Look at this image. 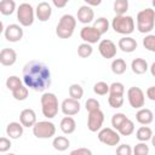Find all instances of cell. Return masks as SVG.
Listing matches in <instances>:
<instances>
[{
	"instance_id": "1",
	"label": "cell",
	"mask_w": 155,
	"mask_h": 155,
	"mask_svg": "<svg viewBox=\"0 0 155 155\" xmlns=\"http://www.w3.org/2000/svg\"><path fill=\"white\" fill-rule=\"evenodd\" d=\"M27 88L36 92H44L51 86L50 68L39 61H30L23 67V80Z\"/></svg>"
},
{
	"instance_id": "2",
	"label": "cell",
	"mask_w": 155,
	"mask_h": 155,
	"mask_svg": "<svg viewBox=\"0 0 155 155\" xmlns=\"http://www.w3.org/2000/svg\"><path fill=\"white\" fill-rule=\"evenodd\" d=\"M137 29L142 34H149L155 25V11L150 7L144 8L137 13Z\"/></svg>"
},
{
	"instance_id": "3",
	"label": "cell",
	"mask_w": 155,
	"mask_h": 155,
	"mask_svg": "<svg viewBox=\"0 0 155 155\" xmlns=\"http://www.w3.org/2000/svg\"><path fill=\"white\" fill-rule=\"evenodd\" d=\"M41 111L42 115L47 119H53L58 114L59 104H58V98L54 93L52 92H45L41 96Z\"/></svg>"
},
{
	"instance_id": "4",
	"label": "cell",
	"mask_w": 155,
	"mask_h": 155,
	"mask_svg": "<svg viewBox=\"0 0 155 155\" xmlns=\"http://www.w3.org/2000/svg\"><path fill=\"white\" fill-rule=\"evenodd\" d=\"M76 19L73 15H63L56 27V34L61 39H69L75 30Z\"/></svg>"
},
{
	"instance_id": "5",
	"label": "cell",
	"mask_w": 155,
	"mask_h": 155,
	"mask_svg": "<svg viewBox=\"0 0 155 155\" xmlns=\"http://www.w3.org/2000/svg\"><path fill=\"white\" fill-rule=\"evenodd\" d=\"M111 28L114 29L115 33L127 36L132 34L134 30V19L127 15L115 16L111 21Z\"/></svg>"
},
{
	"instance_id": "6",
	"label": "cell",
	"mask_w": 155,
	"mask_h": 155,
	"mask_svg": "<svg viewBox=\"0 0 155 155\" xmlns=\"http://www.w3.org/2000/svg\"><path fill=\"white\" fill-rule=\"evenodd\" d=\"M33 134L40 139H48L56 134V126L53 122L45 120V121H36L33 126Z\"/></svg>"
},
{
	"instance_id": "7",
	"label": "cell",
	"mask_w": 155,
	"mask_h": 155,
	"mask_svg": "<svg viewBox=\"0 0 155 155\" xmlns=\"http://www.w3.org/2000/svg\"><path fill=\"white\" fill-rule=\"evenodd\" d=\"M35 11L28 2H23L17 8V19L22 27H30L34 23Z\"/></svg>"
},
{
	"instance_id": "8",
	"label": "cell",
	"mask_w": 155,
	"mask_h": 155,
	"mask_svg": "<svg viewBox=\"0 0 155 155\" xmlns=\"http://www.w3.org/2000/svg\"><path fill=\"white\" fill-rule=\"evenodd\" d=\"M97 137L101 143L109 145V147H115L120 143V134L117 133V131H115L114 128H110V127L101 128L98 131Z\"/></svg>"
},
{
	"instance_id": "9",
	"label": "cell",
	"mask_w": 155,
	"mask_h": 155,
	"mask_svg": "<svg viewBox=\"0 0 155 155\" xmlns=\"http://www.w3.org/2000/svg\"><path fill=\"white\" fill-rule=\"evenodd\" d=\"M127 99H128L130 105L133 109H140L145 104L144 92L142 91V88H139L137 86H132L127 90Z\"/></svg>"
},
{
	"instance_id": "10",
	"label": "cell",
	"mask_w": 155,
	"mask_h": 155,
	"mask_svg": "<svg viewBox=\"0 0 155 155\" xmlns=\"http://www.w3.org/2000/svg\"><path fill=\"white\" fill-rule=\"evenodd\" d=\"M103 122H104V114H103V111L101 109L96 110V111H92V113H88V116H87V128L91 132L99 131L102 128V126H103Z\"/></svg>"
},
{
	"instance_id": "11",
	"label": "cell",
	"mask_w": 155,
	"mask_h": 155,
	"mask_svg": "<svg viewBox=\"0 0 155 155\" xmlns=\"http://www.w3.org/2000/svg\"><path fill=\"white\" fill-rule=\"evenodd\" d=\"M98 51L103 58L111 59L116 56V45L109 39H103L98 44Z\"/></svg>"
},
{
	"instance_id": "12",
	"label": "cell",
	"mask_w": 155,
	"mask_h": 155,
	"mask_svg": "<svg viewBox=\"0 0 155 155\" xmlns=\"http://www.w3.org/2000/svg\"><path fill=\"white\" fill-rule=\"evenodd\" d=\"M5 39L10 42H18L23 38V29L18 24H8L4 30Z\"/></svg>"
},
{
	"instance_id": "13",
	"label": "cell",
	"mask_w": 155,
	"mask_h": 155,
	"mask_svg": "<svg viewBox=\"0 0 155 155\" xmlns=\"http://www.w3.org/2000/svg\"><path fill=\"white\" fill-rule=\"evenodd\" d=\"M101 34L92 27V25H86L80 30V38L84 40L86 44H97L101 40Z\"/></svg>"
},
{
	"instance_id": "14",
	"label": "cell",
	"mask_w": 155,
	"mask_h": 155,
	"mask_svg": "<svg viewBox=\"0 0 155 155\" xmlns=\"http://www.w3.org/2000/svg\"><path fill=\"white\" fill-rule=\"evenodd\" d=\"M59 107H61L62 113L65 116H73V115H76L80 111L81 105H80L79 101H75V99H71V98H65Z\"/></svg>"
},
{
	"instance_id": "15",
	"label": "cell",
	"mask_w": 155,
	"mask_h": 155,
	"mask_svg": "<svg viewBox=\"0 0 155 155\" xmlns=\"http://www.w3.org/2000/svg\"><path fill=\"white\" fill-rule=\"evenodd\" d=\"M35 11V16L40 22H47L52 15V7L48 2L46 1H41L38 4Z\"/></svg>"
},
{
	"instance_id": "16",
	"label": "cell",
	"mask_w": 155,
	"mask_h": 155,
	"mask_svg": "<svg viewBox=\"0 0 155 155\" xmlns=\"http://www.w3.org/2000/svg\"><path fill=\"white\" fill-rule=\"evenodd\" d=\"M19 124L23 127H33L36 124V114L33 109H23L19 114Z\"/></svg>"
},
{
	"instance_id": "17",
	"label": "cell",
	"mask_w": 155,
	"mask_h": 155,
	"mask_svg": "<svg viewBox=\"0 0 155 155\" xmlns=\"http://www.w3.org/2000/svg\"><path fill=\"white\" fill-rule=\"evenodd\" d=\"M17 61V53L13 48L6 47L0 51V63L4 67H11Z\"/></svg>"
},
{
	"instance_id": "18",
	"label": "cell",
	"mask_w": 155,
	"mask_h": 155,
	"mask_svg": "<svg viewBox=\"0 0 155 155\" xmlns=\"http://www.w3.org/2000/svg\"><path fill=\"white\" fill-rule=\"evenodd\" d=\"M76 17H78V21H79L80 23H82V24H88V23H91V22L93 21V18H94V12H93L92 7H90V6H87V5H82V6L79 7Z\"/></svg>"
},
{
	"instance_id": "19",
	"label": "cell",
	"mask_w": 155,
	"mask_h": 155,
	"mask_svg": "<svg viewBox=\"0 0 155 155\" xmlns=\"http://www.w3.org/2000/svg\"><path fill=\"white\" fill-rule=\"evenodd\" d=\"M117 47L125 53H131V52L136 51V48L138 47V44H137L136 39H133L131 36H124L119 40Z\"/></svg>"
},
{
	"instance_id": "20",
	"label": "cell",
	"mask_w": 155,
	"mask_h": 155,
	"mask_svg": "<svg viewBox=\"0 0 155 155\" xmlns=\"http://www.w3.org/2000/svg\"><path fill=\"white\" fill-rule=\"evenodd\" d=\"M136 120L137 122H139L143 126H148L153 122L154 120V114L150 109L148 108H140L138 109V111L136 113Z\"/></svg>"
},
{
	"instance_id": "21",
	"label": "cell",
	"mask_w": 155,
	"mask_h": 155,
	"mask_svg": "<svg viewBox=\"0 0 155 155\" xmlns=\"http://www.w3.org/2000/svg\"><path fill=\"white\" fill-rule=\"evenodd\" d=\"M23 126L19 124V122H10L7 126H6V134L8 136L10 139H18L22 137L23 134Z\"/></svg>"
},
{
	"instance_id": "22",
	"label": "cell",
	"mask_w": 155,
	"mask_h": 155,
	"mask_svg": "<svg viewBox=\"0 0 155 155\" xmlns=\"http://www.w3.org/2000/svg\"><path fill=\"white\" fill-rule=\"evenodd\" d=\"M131 69L134 74L137 75H142L144 73L148 71L149 67H148V62L144 58H134L131 63Z\"/></svg>"
},
{
	"instance_id": "23",
	"label": "cell",
	"mask_w": 155,
	"mask_h": 155,
	"mask_svg": "<svg viewBox=\"0 0 155 155\" xmlns=\"http://www.w3.org/2000/svg\"><path fill=\"white\" fill-rule=\"evenodd\" d=\"M59 127L64 134H71L76 130V122L71 116H64L61 120Z\"/></svg>"
},
{
	"instance_id": "24",
	"label": "cell",
	"mask_w": 155,
	"mask_h": 155,
	"mask_svg": "<svg viewBox=\"0 0 155 155\" xmlns=\"http://www.w3.org/2000/svg\"><path fill=\"white\" fill-rule=\"evenodd\" d=\"M111 71L115 74V75H122L126 69H127V64H126V61L122 59V58H115L113 59L111 62Z\"/></svg>"
},
{
	"instance_id": "25",
	"label": "cell",
	"mask_w": 155,
	"mask_h": 155,
	"mask_svg": "<svg viewBox=\"0 0 155 155\" xmlns=\"http://www.w3.org/2000/svg\"><path fill=\"white\" fill-rule=\"evenodd\" d=\"M153 137V130L149 126H140L136 132V138L139 142H148Z\"/></svg>"
},
{
	"instance_id": "26",
	"label": "cell",
	"mask_w": 155,
	"mask_h": 155,
	"mask_svg": "<svg viewBox=\"0 0 155 155\" xmlns=\"http://www.w3.org/2000/svg\"><path fill=\"white\" fill-rule=\"evenodd\" d=\"M69 145H70V142H69V139H68L67 137H64V136H57V137H54L53 140H52V147H53L56 150H58V151H64V150H67V149L69 148Z\"/></svg>"
},
{
	"instance_id": "27",
	"label": "cell",
	"mask_w": 155,
	"mask_h": 155,
	"mask_svg": "<svg viewBox=\"0 0 155 155\" xmlns=\"http://www.w3.org/2000/svg\"><path fill=\"white\" fill-rule=\"evenodd\" d=\"M109 21L105 18V17H98L94 22H93V28L101 34V35H103V34H105L108 30H109Z\"/></svg>"
},
{
	"instance_id": "28",
	"label": "cell",
	"mask_w": 155,
	"mask_h": 155,
	"mask_svg": "<svg viewBox=\"0 0 155 155\" xmlns=\"http://www.w3.org/2000/svg\"><path fill=\"white\" fill-rule=\"evenodd\" d=\"M134 132V122L128 117L122 122V125L117 128V133L121 136H131Z\"/></svg>"
},
{
	"instance_id": "29",
	"label": "cell",
	"mask_w": 155,
	"mask_h": 155,
	"mask_svg": "<svg viewBox=\"0 0 155 155\" xmlns=\"http://www.w3.org/2000/svg\"><path fill=\"white\" fill-rule=\"evenodd\" d=\"M16 10V2L13 0H1L0 1V12L4 16H10Z\"/></svg>"
},
{
	"instance_id": "30",
	"label": "cell",
	"mask_w": 155,
	"mask_h": 155,
	"mask_svg": "<svg viewBox=\"0 0 155 155\" xmlns=\"http://www.w3.org/2000/svg\"><path fill=\"white\" fill-rule=\"evenodd\" d=\"M68 92H69V98L75 99V101H80L84 96V88L79 84H71L69 86Z\"/></svg>"
},
{
	"instance_id": "31",
	"label": "cell",
	"mask_w": 155,
	"mask_h": 155,
	"mask_svg": "<svg viewBox=\"0 0 155 155\" xmlns=\"http://www.w3.org/2000/svg\"><path fill=\"white\" fill-rule=\"evenodd\" d=\"M128 10V1L127 0H116L114 1V11L116 16H122Z\"/></svg>"
},
{
	"instance_id": "32",
	"label": "cell",
	"mask_w": 155,
	"mask_h": 155,
	"mask_svg": "<svg viewBox=\"0 0 155 155\" xmlns=\"http://www.w3.org/2000/svg\"><path fill=\"white\" fill-rule=\"evenodd\" d=\"M92 52H93V47L90 44L82 42V44H80L78 46V54L81 58H88L92 54Z\"/></svg>"
},
{
	"instance_id": "33",
	"label": "cell",
	"mask_w": 155,
	"mask_h": 155,
	"mask_svg": "<svg viewBox=\"0 0 155 155\" xmlns=\"http://www.w3.org/2000/svg\"><path fill=\"white\" fill-rule=\"evenodd\" d=\"M5 84H6V87L12 92L16 88H18L19 86H22L23 85V81L18 76H16V75H11V76H8L6 79V82Z\"/></svg>"
},
{
	"instance_id": "34",
	"label": "cell",
	"mask_w": 155,
	"mask_h": 155,
	"mask_svg": "<svg viewBox=\"0 0 155 155\" xmlns=\"http://www.w3.org/2000/svg\"><path fill=\"white\" fill-rule=\"evenodd\" d=\"M28 94H29V90H28L24 85L19 86V87L16 88L15 91H12V97H13L16 101H25L27 97H28Z\"/></svg>"
},
{
	"instance_id": "35",
	"label": "cell",
	"mask_w": 155,
	"mask_h": 155,
	"mask_svg": "<svg viewBox=\"0 0 155 155\" xmlns=\"http://www.w3.org/2000/svg\"><path fill=\"white\" fill-rule=\"evenodd\" d=\"M125 93V86L122 82H113L111 85H109V94L111 96H124Z\"/></svg>"
},
{
	"instance_id": "36",
	"label": "cell",
	"mask_w": 155,
	"mask_h": 155,
	"mask_svg": "<svg viewBox=\"0 0 155 155\" xmlns=\"http://www.w3.org/2000/svg\"><path fill=\"white\" fill-rule=\"evenodd\" d=\"M93 92L98 96H105L109 93V85L104 81H98L93 85Z\"/></svg>"
},
{
	"instance_id": "37",
	"label": "cell",
	"mask_w": 155,
	"mask_h": 155,
	"mask_svg": "<svg viewBox=\"0 0 155 155\" xmlns=\"http://www.w3.org/2000/svg\"><path fill=\"white\" fill-rule=\"evenodd\" d=\"M132 155H149V145L144 142L137 143L132 149Z\"/></svg>"
},
{
	"instance_id": "38",
	"label": "cell",
	"mask_w": 155,
	"mask_h": 155,
	"mask_svg": "<svg viewBox=\"0 0 155 155\" xmlns=\"http://www.w3.org/2000/svg\"><path fill=\"white\" fill-rule=\"evenodd\" d=\"M126 119H127V116L124 113H116V114H114L113 117H111V126H113V128L115 131H117V128L122 125V122Z\"/></svg>"
},
{
	"instance_id": "39",
	"label": "cell",
	"mask_w": 155,
	"mask_h": 155,
	"mask_svg": "<svg viewBox=\"0 0 155 155\" xmlns=\"http://www.w3.org/2000/svg\"><path fill=\"white\" fill-rule=\"evenodd\" d=\"M143 46L148 51L155 52V35H153V34L145 35V38L143 39Z\"/></svg>"
},
{
	"instance_id": "40",
	"label": "cell",
	"mask_w": 155,
	"mask_h": 155,
	"mask_svg": "<svg viewBox=\"0 0 155 155\" xmlns=\"http://www.w3.org/2000/svg\"><path fill=\"white\" fill-rule=\"evenodd\" d=\"M108 103L111 108L114 109H117V108H121L122 104H124V96H111L109 94L108 97Z\"/></svg>"
},
{
	"instance_id": "41",
	"label": "cell",
	"mask_w": 155,
	"mask_h": 155,
	"mask_svg": "<svg viewBox=\"0 0 155 155\" xmlns=\"http://www.w3.org/2000/svg\"><path fill=\"white\" fill-rule=\"evenodd\" d=\"M85 108H86V110L88 113H92V111L99 110L101 109V104L96 98H88L86 101V103H85Z\"/></svg>"
},
{
	"instance_id": "42",
	"label": "cell",
	"mask_w": 155,
	"mask_h": 155,
	"mask_svg": "<svg viewBox=\"0 0 155 155\" xmlns=\"http://www.w3.org/2000/svg\"><path fill=\"white\" fill-rule=\"evenodd\" d=\"M116 155H132V148L128 144H121L116 148Z\"/></svg>"
},
{
	"instance_id": "43",
	"label": "cell",
	"mask_w": 155,
	"mask_h": 155,
	"mask_svg": "<svg viewBox=\"0 0 155 155\" xmlns=\"http://www.w3.org/2000/svg\"><path fill=\"white\" fill-rule=\"evenodd\" d=\"M11 140L7 137H0V153H6L11 148Z\"/></svg>"
},
{
	"instance_id": "44",
	"label": "cell",
	"mask_w": 155,
	"mask_h": 155,
	"mask_svg": "<svg viewBox=\"0 0 155 155\" xmlns=\"http://www.w3.org/2000/svg\"><path fill=\"white\" fill-rule=\"evenodd\" d=\"M69 155H92V151L88 148H78L71 150Z\"/></svg>"
},
{
	"instance_id": "45",
	"label": "cell",
	"mask_w": 155,
	"mask_h": 155,
	"mask_svg": "<svg viewBox=\"0 0 155 155\" xmlns=\"http://www.w3.org/2000/svg\"><path fill=\"white\" fill-rule=\"evenodd\" d=\"M145 94H147V97H148L150 101H155V86H150V87H148Z\"/></svg>"
},
{
	"instance_id": "46",
	"label": "cell",
	"mask_w": 155,
	"mask_h": 155,
	"mask_svg": "<svg viewBox=\"0 0 155 155\" xmlns=\"http://www.w3.org/2000/svg\"><path fill=\"white\" fill-rule=\"evenodd\" d=\"M52 4H53L56 7L61 8V7H64V6L68 4V1H67V0H63V1H59V0H53V1H52Z\"/></svg>"
},
{
	"instance_id": "47",
	"label": "cell",
	"mask_w": 155,
	"mask_h": 155,
	"mask_svg": "<svg viewBox=\"0 0 155 155\" xmlns=\"http://www.w3.org/2000/svg\"><path fill=\"white\" fill-rule=\"evenodd\" d=\"M101 4V0H97V1H92V0H86V5L87 6H97V5H99Z\"/></svg>"
},
{
	"instance_id": "48",
	"label": "cell",
	"mask_w": 155,
	"mask_h": 155,
	"mask_svg": "<svg viewBox=\"0 0 155 155\" xmlns=\"http://www.w3.org/2000/svg\"><path fill=\"white\" fill-rule=\"evenodd\" d=\"M5 30V28H4V24H2V22L0 21V35H1V33Z\"/></svg>"
},
{
	"instance_id": "49",
	"label": "cell",
	"mask_w": 155,
	"mask_h": 155,
	"mask_svg": "<svg viewBox=\"0 0 155 155\" xmlns=\"http://www.w3.org/2000/svg\"><path fill=\"white\" fill-rule=\"evenodd\" d=\"M7 155H16V154H13V153H10V154H7Z\"/></svg>"
}]
</instances>
